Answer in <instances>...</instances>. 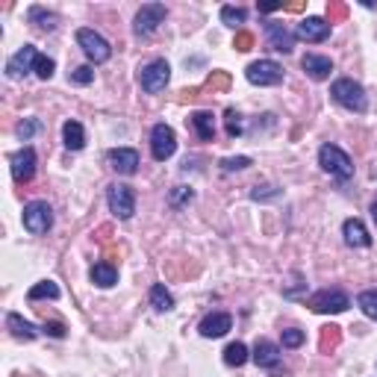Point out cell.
I'll return each instance as SVG.
<instances>
[{
    "instance_id": "cell-13",
    "label": "cell",
    "mask_w": 377,
    "mask_h": 377,
    "mask_svg": "<svg viewBox=\"0 0 377 377\" xmlns=\"http://www.w3.org/2000/svg\"><path fill=\"white\" fill-rule=\"evenodd\" d=\"M295 35L298 39H304V42H328L330 39V24L324 18L310 15L295 27Z\"/></svg>"
},
{
    "instance_id": "cell-12",
    "label": "cell",
    "mask_w": 377,
    "mask_h": 377,
    "mask_svg": "<svg viewBox=\"0 0 377 377\" xmlns=\"http://www.w3.org/2000/svg\"><path fill=\"white\" fill-rule=\"evenodd\" d=\"M266 39L268 47L278 50V54H292L295 50V33L280 21H266Z\"/></svg>"
},
{
    "instance_id": "cell-18",
    "label": "cell",
    "mask_w": 377,
    "mask_h": 377,
    "mask_svg": "<svg viewBox=\"0 0 377 377\" xmlns=\"http://www.w3.org/2000/svg\"><path fill=\"white\" fill-rule=\"evenodd\" d=\"M233 328V319L227 316V312H209V316L200 321V336L204 339H218V336H224Z\"/></svg>"
},
{
    "instance_id": "cell-14",
    "label": "cell",
    "mask_w": 377,
    "mask_h": 377,
    "mask_svg": "<svg viewBox=\"0 0 377 377\" xmlns=\"http://www.w3.org/2000/svg\"><path fill=\"white\" fill-rule=\"evenodd\" d=\"M35 150L33 147H21L15 157H12V177L15 183H30L33 174H35Z\"/></svg>"
},
{
    "instance_id": "cell-23",
    "label": "cell",
    "mask_w": 377,
    "mask_h": 377,
    "mask_svg": "<svg viewBox=\"0 0 377 377\" xmlns=\"http://www.w3.org/2000/svg\"><path fill=\"white\" fill-rule=\"evenodd\" d=\"M6 328L12 330V336L15 339H24V342H33L35 336H39V330H35V324H30V321H24L18 312H9L6 316Z\"/></svg>"
},
{
    "instance_id": "cell-35",
    "label": "cell",
    "mask_w": 377,
    "mask_h": 377,
    "mask_svg": "<svg viewBox=\"0 0 377 377\" xmlns=\"http://www.w3.org/2000/svg\"><path fill=\"white\" fill-rule=\"evenodd\" d=\"M304 330H298V328H289V330H283V348H300L304 345Z\"/></svg>"
},
{
    "instance_id": "cell-6",
    "label": "cell",
    "mask_w": 377,
    "mask_h": 377,
    "mask_svg": "<svg viewBox=\"0 0 377 377\" xmlns=\"http://www.w3.org/2000/svg\"><path fill=\"white\" fill-rule=\"evenodd\" d=\"M24 227L33 236H45L54 227V209L47 207V200H30V204L24 207Z\"/></svg>"
},
{
    "instance_id": "cell-17",
    "label": "cell",
    "mask_w": 377,
    "mask_h": 377,
    "mask_svg": "<svg viewBox=\"0 0 377 377\" xmlns=\"http://www.w3.org/2000/svg\"><path fill=\"white\" fill-rule=\"evenodd\" d=\"M300 68L307 71V77H312L316 83H321V80L330 77L333 59H330V56H319V54H307L304 59H300Z\"/></svg>"
},
{
    "instance_id": "cell-11",
    "label": "cell",
    "mask_w": 377,
    "mask_h": 377,
    "mask_svg": "<svg viewBox=\"0 0 377 377\" xmlns=\"http://www.w3.org/2000/svg\"><path fill=\"white\" fill-rule=\"evenodd\" d=\"M35 59H39V50H35L33 45H24L18 54L6 62V77H9V80L27 77V74L35 68Z\"/></svg>"
},
{
    "instance_id": "cell-9",
    "label": "cell",
    "mask_w": 377,
    "mask_h": 377,
    "mask_svg": "<svg viewBox=\"0 0 377 377\" xmlns=\"http://www.w3.org/2000/svg\"><path fill=\"white\" fill-rule=\"evenodd\" d=\"M77 45L83 47V54L89 56V59L95 62V65H100V62H106V59L112 56V47H109V42H106L100 33L89 30V27L77 30Z\"/></svg>"
},
{
    "instance_id": "cell-37",
    "label": "cell",
    "mask_w": 377,
    "mask_h": 377,
    "mask_svg": "<svg viewBox=\"0 0 377 377\" xmlns=\"http://www.w3.org/2000/svg\"><path fill=\"white\" fill-rule=\"evenodd\" d=\"M92 80H95V71L89 65H80L71 71V83H77V86H89Z\"/></svg>"
},
{
    "instance_id": "cell-27",
    "label": "cell",
    "mask_w": 377,
    "mask_h": 377,
    "mask_svg": "<svg viewBox=\"0 0 377 377\" xmlns=\"http://www.w3.org/2000/svg\"><path fill=\"white\" fill-rule=\"evenodd\" d=\"M62 292H59V286L54 280H42V283H35L30 292H27V300H42V298H50V300H56Z\"/></svg>"
},
{
    "instance_id": "cell-21",
    "label": "cell",
    "mask_w": 377,
    "mask_h": 377,
    "mask_svg": "<svg viewBox=\"0 0 377 377\" xmlns=\"http://www.w3.org/2000/svg\"><path fill=\"white\" fill-rule=\"evenodd\" d=\"M62 142L68 150H83L86 147V130L80 121H65L62 124Z\"/></svg>"
},
{
    "instance_id": "cell-39",
    "label": "cell",
    "mask_w": 377,
    "mask_h": 377,
    "mask_svg": "<svg viewBox=\"0 0 377 377\" xmlns=\"http://www.w3.org/2000/svg\"><path fill=\"white\" fill-rule=\"evenodd\" d=\"M250 45H254V35L250 33H239L236 35V50H250Z\"/></svg>"
},
{
    "instance_id": "cell-5",
    "label": "cell",
    "mask_w": 377,
    "mask_h": 377,
    "mask_svg": "<svg viewBox=\"0 0 377 377\" xmlns=\"http://www.w3.org/2000/svg\"><path fill=\"white\" fill-rule=\"evenodd\" d=\"M166 18H168V9L162 3H145L139 12H136L133 33L139 35V39H147V35H154L159 30V24H166Z\"/></svg>"
},
{
    "instance_id": "cell-16",
    "label": "cell",
    "mask_w": 377,
    "mask_h": 377,
    "mask_svg": "<svg viewBox=\"0 0 377 377\" xmlns=\"http://www.w3.org/2000/svg\"><path fill=\"white\" fill-rule=\"evenodd\" d=\"M109 166L118 174H124V177H130L139 168V154L133 147H115V150H109Z\"/></svg>"
},
{
    "instance_id": "cell-10",
    "label": "cell",
    "mask_w": 377,
    "mask_h": 377,
    "mask_svg": "<svg viewBox=\"0 0 377 377\" xmlns=\"http://www.w3.org/2000/svg\"><path fill=\"white\" fill-rule=\"evenodd\" d=\"M174 150H177V136L168 124H154V130H150V154H154L157 162H166L174 157Z\"/></svg>"
},
{
    "instance_id": "cell-7",
    "label": "cell",
    "mask_w": 377,
    "mask_h": 377,
    "mask_svg": "<svg viewBox=\"0 0 377 377\" xmlns=\"http://www.w3.org/2000/svg\"><path fill=\"white\" fill-rule=\"evenodd\" d=\"M245 77L254 86H280L283 83V65L274 59H257L245 68Z\"/></svg>"
},
{
    "instance_id": "cell-40",
    "label": "cell",
    "mask_w": 377,
    "mask_h": 377,
    "mask_svg": "<svg viewBox=\"0 0 377 377\" xmlns=\"http://www.w3.org/2000/svg\"><path fill=\"white\" fill-rule=\"evenodd\" d=\"M371 218H374V224H377V200L371 204Z\"/></svg>"
},
{
    "instance_id": "cell-22",
    "label": "cell",
    "mask_w": 377,
    "mask_h": 377,
    "mask_svg": "<svg viewBox=\"0 0 377 377\" xmlns=\"http://www.w3.org/2000/svg\"><path fill=\"white\" fill-rule=\"evenodd\" d=\"M89 274H92V283L100 289H109L118 283V268L112 266V262H95Z\"/></svg>"
},
{
    "instance_id": "cell-34",
    "label": "cell",
    "mask_w": 377,
    "mask_h": 377,
    "mask_svg": "<svg viewBox=\"0 0 377 377\" xmlns=\"http://www.w3.org/2000/svg\"><path fill=\"white\" fill-rule=\"evenodd\" d=\"M221 168L224 171H245V168H250V157H227V159H221Z\"/></svg>"
},
{
    "instance_id": "cell-33",
    "label": "cell",
    "mask_w": 377,
    "mask_h": 377,
    "mask_svg": "<svg viewBox=\"0 0 377 377\" xmlns=\"http://www.w3.org/2000/svg\"><path fill=\"white\" fill-rule=\"evenodd\" d=\"M39 130H42V121H39V118H27V121L18 124V139L27 142V139H33V136L39 133Z\"/></svg>"
},
{
    "instance_id": "cell-31",
    "label": "cell",
    "mask_w": 377,
    "mask_h": 377,
    "mask_svg": "<svg viewBox=\"0 0 377 377\" xmlns=\"http://www.w3.org/2000/svg\"><path fill=\"white\" fill-rule=\"evenodd\" d=\"M224 127H227V136H230V139H236V136H242L245 121H242V115H239L236 109H227V112H224Z\"/></svg>"
},
{
    "instance_id": "cell-24",
    "label": "cell",
    "mask_w": 377,
    "mask_h": 377,
    "mask_svg": "<svg viewBox=\"0 0 377 377\" xmlns=\"http://www.w3.org/2000/svg\"><path fill=\"white\" fill-rule=\"evenodd\" d=\"M150 307H154L157 312H171L174 310V295L166 289V283L150 286Z\"/></svg>"
},
{
    "instance_id": "cell-20",
    "label": "cell",
    "mask_w": 377,
    "mask_h": 377,
    "mask_svg": "<svg viewBox=\"0 0 377 377\" xmlns=\"http://www.w3.org/2000/svg\"><path fill=\"white\" fill-rule=\"evenodd\" d=\"M192 127L198 130L200 142H212V139H216V115H212V112H207V109L192 112Z\"/></svg>"
},
{
    "instance_id": "cell-36",
    "label": "cell",
    "mask_w": 377,
    "mask_h": 377,
    "mask_svg": "<svg viewBox=\"0 0 377 377\" xmlns=\"http://www.w3.org/2000/svg\"><path fill=\"white\" fill-rule=\"evenodd\" d=\"M254 200H278L280 198V188L278 186H257L254 192H250Z\"/></svg>"
},
{
    "instance_id": "cell-19",
    "label": "cell",
    "mask_w": 377,
    "mask_h": 377,
    "mask_svg": "<svg viewBox=\"0 0 377 377\" xmlns=\"http://www.w3.org/2000/svg\"><path fill=\"white\" fill-rule=\"evenodd\" d=\"M342 236H345V242L351 248H369L371 245V236L366 230V224H362L360 218H348L342 224Z\"/></svg>"
},
{
    "instance_id": "cell-4",
    "label": "cell",
    "mask_w": 377,
    "mask_h": 377,
    "mask_svg": "<svg viewBox=\"0 0 377 377\" xmlns=\"http://www.w3.org/2000/svg\"><path fill=\"white\" fill-rule=\"evenodd\" d=\"M171 80V65L166 59H150L147 65L139 71V83H142V89L147 95H159V92H166V86Z\"/></svg>"
},
{
    "instance_id": "cell-38",
    "label": "cell",
    "mask_w": 377,
    "mask_h": 377,
    "mask_svg": "<svg viewBox=\"0 0 377 377\" xmlns=\"http://www.w3.org/2000/svg\"><path fill=\"white\" fill-rule=\"evenodd\" d=\"M42 330L47 336H54V339H62V336H65V324H62V321H45Z\"/></svg>"
},
{
    "instance_id": "cell-30",
    "label": "cell",
    "mask_w": 377,
    "mask_h": 377,
    "mask_svg": "<svg viewBox=\"0 0 377 377\" xmlns=\"http://www.w3.org/2000/svg\"><path fill=\"white\" fill-rule=\"evenodd\" d=\"M192 200H195V192H192V188H186V186H174L171 195H168V204L174 209H183L186 204H192Z\"/></svg>"
},
{
    "instance_id": "cell-25",
    "label": "cell",
    "mask_w": 377,
    "mask_h": 377,
    "mask_svg": "<svg viewBox=\"0 0 377 377\" xmlns=\"http://www.w3.org/2000/svg\"><path fill=\"white\" fill-rule=\"evenodd\" d=\"M27 18H30V24H35L39 30H54L56 27V12H47V9H42V6H33L30 12H27Z\"/></svg>"
},
{
    "instance_id": "cell-29",
    "label": "cell",
    "mask_w": 377,
    "mask_h": 377,
    "mask_svg": "<svg viewBox=\"0 0 377 377\" xmlns=\"http://www.w3.org/2000/svg\"><path fill=\"white\" fill-rule=\"evenodd\" d=\"M248 21V12L239 9V6H221V24H227V27H242Z\"/></svg>"
},
{
    "instance_id": "cell-15",
    "label": "cell",
    "mask_w": 377,
    "mask_h": 377,
    "mask_svg": "<svg viewBox=\"0 0 377 377\" xmlns=\"http://www.w3.org/2000/svg\"><path fill=\"white\" fill-rule=\"evenodd\" d=\"M250 360H254L259 369H278V366H280V360H283V354H280V348H278V345L268 342V339H257Z\"/></svg>"
},
{
    "instance_id": "cell-32",
    "label": "cell",
    "mask_w": 377,
    "mask_h": 377,
    "mask_svg": "<svg viewBox=\"0 0 377 377\" xmlns=\"http://www.w3.org/2000/svg\"><path fill=\"white\" fill-rule=\"evenodd\" d=\"M33 71H35V77H39V80H50V77H54V71H56V62L50 59V56H42V54H39Z\"/></svg>"
},
{
    "instance_id": "cell-26",
    "label": "cell",
    "mask_w": 377,
    "mask_h": 377,
    "mask_svg": "<svg viewBox=\"0 0 377 377\" xmlns=\"http://www.w3.org/2000/svg\"><path fill=\"white\" fill-rule=\"evenodd\" d=\"M248 345L245 342H230L227 348H224V362H227V366H245V362H248Z\"/></svg>"
},
{
    "instance_id": "cell-1",
    "label": "cell",
    "mask_w": 377,
    "mask_h": 377,
    "mask_svg": "<svg viewBox=\"0 0 377 377\" xmlns=\"http://www.w3.org/2000/svg\"><path fill=\"white\" fill-rule=\"evenodd\" d=\"M319 166L328 171L330 177H336V180H351V177H354V159H351L339 145H321Z\"/></svg>"
},
{
    "instance_id": "cell-8",
    "label": "cell",
    "mask_w": 377,
    "mask_h": 377,
    "mask_svg": "<svg viewBox=\"0 0 377 377\" xmlns=\"http://www.w3.org/2000/svg\"><path fill=\"white\" fill-rule=\"evenodd\" d=\"M351 307V298L342 292V289H321L310 298V310L312 312H328V316H339Z\"/></svg>"
},
{
    "instance_id": "cell-3",
    "label": "cell",
    "mask_w": 377,
    "mask_h": 377,
    "mask_svg": "<svg viewBox=\"0 0 377 377\" xmlns=\"http://www.w3.org/2000/svg\"><path fill=\"white\" fill-rule=\"evenodd\" d=\"M106 204H109V212L115 218H121V221L133 218V212H136V192H133V186L112 183L106 188Z\"/></svg>"
},
{
    "instance_id": "cell-2",
    "label": "cell",
    "mask_w": 377,
    "mask_h": 377,
    "mask_svg": "<svg viewBox=\"0 0 377 377\" xmlns=\"http://www.w3.org/2000/svg\"><path fill=\"white\" fill-rule=\"evenodd\" d=\"M330 95L339 106H345L351 112H366L369 109V97H366V89L360 83H354L351 77H342L330 86Z\"/></svg>"
},
{
    "instance_id": "cell-28",
    "label": "cell",
    "mask_w": 377,
    "mask_h": 377,
    "mask_svg": "<svg viewBox=\"0 0 377 377\" xmlns=\"http://www.w3.org/2000/svg\"><path fill=\"white\" fill-rule=\"evenodd\" d=\"M357 307L366 312L371 321H377V289H366V292H360L357 298Z\"/></svg>"
}]
</instances>
